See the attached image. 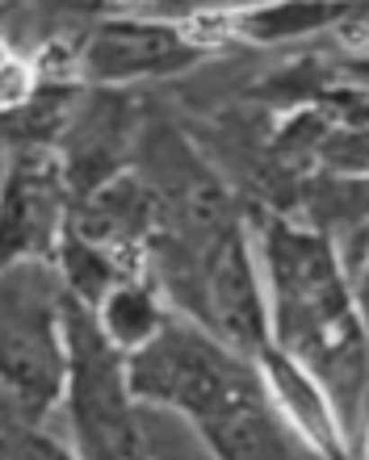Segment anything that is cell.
<instances>
[{
	"instance_id": "10",
	"label": "cell",
	"mask_w": 369,
	"mask_h": 460,
	"mask_svg": "<svg viewBox=\"0 0 369 460\" xmlns=\"http://www.w3.org/2000/svg\"><path fill=\"white\" fill-rule=\"evenodd\" d=\"M189 4H206V0H168V9H189Z\"/></svg>"
},
{
	"instance_id": "2",
	"label": "cell",
	"mask_w": 369,
	"mask_h": 460,
	"mask_svg": "<svg viewBox=\"0 0 369 460\" xmlns=\"http://www.w3.org/2000/svg\"><path fill=\"white\" fill-rule=\"evenodd\" d=\"M269 260L277 280L282 340L294 356L310 360L328 376H345L357 364V323L348 314L345 285L336 277L332 252L320 239L294 234L285 226L269 230Z\"/></svg>"
},
{
	"instance_id": "3",
	"label": "cell",
	"mask_w": 369,
	"mask_h": 460,
	"mask_svg": "<svg viewBox=\"0 0 369 460\" xmlns=\"http://www.w3.org/2000/svg\"><path fill=\"white\" fill-rule=\"evenodd\" d=\"M68 343H72V411L80 423L88 452L126 456L135 448V427L126 406L122 368L113 360L110 343L80 310L68 314Z\"/></svg>"
},
{
	"instance_id": "6",
	"label": "cell",
	"mask_w": 369,
	"mask_h": 460,
	"mask_svg": "<svg viewBox=\"0 0 369 460\" xmlns=\"http://www.w3.org/2000/svg\"><path fill=\"white\" fill-rule=\"evenodd\" d=\"M345 9H348L345 0H282V4L235 17V30L256 38V42H277V38L290 34H310V30L336 22Z\"/></svg>"
},
{
	"instance_id": "11",
	"label": "cell",
	"mask_w": 369,
	"mask_h": 460,
	"mask_svg": "<svg viewBox=\"0 0 369 460\" xmlns=\"http://www.w3.org/2000/svg\"><path fill=\"white\" fill-rule=\"evenodd\" d=\"M365 318H369V272H365Z\"/></svg>"
},
{
	"instance_id": "9",
	"label": "cell",
	"mask_w": 369,
	"mask_h": 460,
	"mask_svg": "<svg viewBox=\"0 0 369 460\" xmlns=\"http://www.w3.org/2000/svg\"><path fill=\"white\" fill-rule=\"evenodd\" d=\"M323 155L332 159L336 168L369 172V134H340V138L323 146Z\"/></svg>"
},
{
	"instance_id": "7",
	"label": "cell",
	"mask_w": 369,
	"mask_h": 460,
	"mask_svg": "<svg viewBox=\"0 0 369 460\" xmlns=\"http://www.w3.org/2000/svg\"><path fill=\"white\" fill-rule=\"evenodd\" d=\"M105 323H110V331L122 343H139V340H148L151 331H156V310H151V302L143 297V293L122 289L110 302V314H105Z\"/></svg>"
},
{
	"instance_id": "1",
	"label": "cell",
	"mask_w": 369,
	"mask_h": 460,
	"mask_svg": "<svg viewBox=\"0 0 369 460\" xmlns=\"http://www.w3.org/2000/svg\"><path fill=\"white\" fill-rule=\"evenodd\" d=\"M135 389L189 411L227 456H282L285 439L256 381L189 331H160L135 360Z\"/></svg>"
},
{
	"instance_id": "5",
	"label": "cell",
	"mask_w": 369,
	"mask_h": 460,
	"mask_svg": "<svg viewBox=\"0 0 369 460\" xmlns=\"http://www.w3.org/2000/svg\"><path fill=\"white\" fill-rule=\"evenodd\" d=\"M184 63H194V47L181 34L164 25H105L93 47H88V72L97 80H126V75L148 72H176Z\"/></svg>"
},
{
	"instance_id": "4",
	"label": "cell",
	"mask_w": 369,
	"mask_h": 460,
	"mask_svg": "<svg viewBox=\"0 0 369 460\" xmlns=\"http://www.w3.org/2000/svg\"><path fill=\"white\" fill-rule=\"evenodd\" d=\"M4 385H9V398L30 406V411H42L50 402V394L59 389V343L50 335V323L38 305H22L9 293V305H4Z\"/></svg>"
},
{
	"instance_id": "8",
	"label": "cell",
	"mask_w": 369,
	"mask_h": 460,
	"mask_svg": "<svg viewBox=\"0 0 369 460\" xmlns=\"http://www.w3.org/2000/svg\"><path fill=\"white\" fill-rule=\"evenodd\" d=\"M68 277L80 285V293H88V297H97L101 289H105V280H110V268L101 264L97 252H85V247H72L68 252Z\"/></svg>"
},
{
	"instance_id": "12",
	"label": "cell",
	"mask_w": 369,
	"mask_h": 460,
	"mask_svg": "<svg viewBox=\"0 0 369 460\" xmlns=\"http://www.w3.org/2000/svg\"><path fill=\"white\" fill-rule=\"evenodd\" d=\"M122 4H143V0H122Z\"/></svg>"
}]
</instances>
